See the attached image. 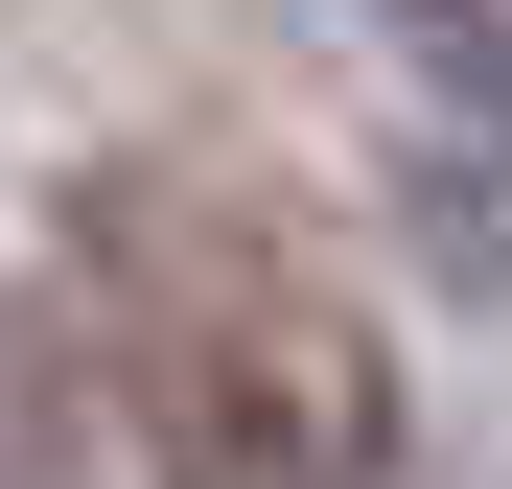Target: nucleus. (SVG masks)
<instances>
[{
    "label": "nucleus",
    "instance_id": "1",
    "mask_svg": "<svg viewBox=\"0 0 512 489\" xmlns=\"http://www.w3.org/2000/svg\"><path fill=\"white\" fill-rule=\"evenodd\" d=\"M94 280H117V396L163 489H396V373L303 257H256L187 187H117Z\"/></svg>",
    "mask_w": 512,
    "mask_h": 489
}]
</instances>
